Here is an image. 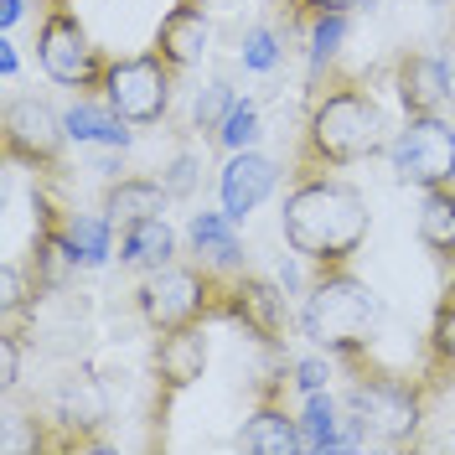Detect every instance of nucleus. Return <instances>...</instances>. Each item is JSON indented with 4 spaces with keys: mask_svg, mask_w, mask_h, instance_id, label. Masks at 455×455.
<instances>
[{
    "mask_svg": "<svg viewBox=\"0 0 455 455\" xmlns=\"http://www.w3.org/2000/svg\"><path fill=\"white\" fill-rule=\"evenodd\" d=\"M207 321L197 326H176V331H161L156 341V357H150V372H156V429L166 435V414L171 403L197 388L202 372H207Z\"/></svg>",
    "mask_w": 455,
    "mask_h": 455,
    "instance_id": "obj_11",
    "label": "nucleus"
},
{
    "mask_svg": "<svg viewBox=\"0 0 455 455\" xmlns=\"http://www.w3.org/2000/svg\"><path fill=\"white\" fill-rule=\"evenodd\" d=\"M36 62L57 88L104 93V73H109L114 57L104 47H93L88 27L78 21V11L68 0H47V16H42V31H36Z\"/></svg>",
    "mask_w": 455,
    "mask_h": 455,
    "instance_id": "obj_6",
    "label": "nucleus"
},
{
    "mask_svg": "<svg viewBox=\"0 0 455 455\" xmlns=\"http://www.w3.org/2000/svg\"><path fill=\"white\" fill-rule=\"evenodd\" d=\"M383 150V109L372 99L363 78H331L326 73V93H311V114L306 130L295 140V176H315V171H341L372 161Z\"/></svg>",
    "mask_w": 455,
    "mask_h": 455,
    "instance_id": "obj_2",
    "label": "nucleus"
},
{
    "mask_svg": "<svg viewBox=\"0 0 455 455\" xmlns=\"http://www.w3.org/2000/svg\"><path fill=\"white\" fill-rule=\"evenodd\" d=\"M233 104H238V88L228 84V78H212V84L197 93V104H192V130L212 140V135L223 130V119H228V109H233Z\"/></svg>",
    "mask_w": 455,
    "mask_h": 455,
    "instance_id": "obj_25",
    "label": "nucleus"
},
{
    "mask_svg": "<svg viewBox=\"0 0 455 455\" xmlns=\"http://www.w3.org/2000/svg\"><path fill=\"white\" fill-rule=\"evenodd\" d=\"M363 5H372V0H284L280 11H284V27H311L315 16H331V11L352 16Z\"/></svg>",
    "mask_w": 455,
    "mask_h": 455,
    "instance_id": "obj_28",
    "label": "nucleus"
},
{
    "mask_svg": "<svg viewBox=\"0 0 455 455\" xmlns=\"http://www.w3.org/2000/svg\"><path fill=\"white\" fill-rule=\"evenodd\" d=\"M284 171L264 156V150H233L223 161V171H218V197H223V212L228 218H249L254 207H264V202L275 197V187H280Z\"/></svg>",
    "mask_w": 455,
    "mask_h": 455,
    "instance_id": "obj_14",
    "label": "nucleus"
},
{
    "mask_svg": "<svg viewBox=\"0 0 455 455\" xmlns=\"http://www.w3.org/2000/svg\"><path fill=\"white\" fill-rule=\"evenodd\" d=\"M284 57V42L275 27H249L243 31V42H238V62L249 68V73H275Z\"/></svg>",
    "mask_w": 455,
    "mask_h": 455,
    "instance_id": "obj_27",
    "label": "nucleus"
},
{
    "mask_svg": "<svg viewBox=\"0 0 455 455\" xmlns=\"http://www.w3.org/2000/svg\"><path fill=\"white\" fill-rule=\"evenodd\" d=\"M119 228L104 212H62V249L78 269H104L114 259Z\"/></svg>",
    "mask_w": 455,
    "mask_h": 455,
    "instance_id": "obj_19",
    "label": "nucleus"
},
{
    "mask_svg": "<svg viewBox=\"0 0 455 455\" xmlns=\"http://www.w3.org/2000/svg\"><path fill=\"white\" fill-rule=\"evenodd\" d=\"M16 73H21V57H16V42H11V36H5V42H0V78H5V84H11V78H16Z\"/></svg>",
    "mask_w": 455,
    "mask_h": 455,
    "instance_id": "obj_31",
    "label": "nucleus"
},
{
    "mask_svg": "<svg viewBox=\"0 0 455 455\" xmlns=\"http://www.w3.org/2000/svg\"><path fill=\"white\" fill-rule=\"evenodd\" d=\"M347 31H352V16H341V11H331V16H315L311 27H306V68H311V93L321 88V73L331 68V57L341 52V42H347Z\"/></svg>",
    "mask_w": 455,
    "mask_h": 455,
    "instance_id": "obj_24",
    "label": "nucleus"
},
{
    "mask_svg": "<svg viewBox=\"0 0 455 455\" xmlns=\"http://www.w3.org/2000/svg\"><path fill=\"white\" fill-rule=\"evenodd\" d=\"M52 414L62 419V425H73V429L104 425L109 398H104V388H99V378L68 372V378H57V388H52Z\"/></svg>",
    "mask_w": 455,
    "mask_h": 455,
    "instance_id": "obj_21",
    "label": "nucleus"
},
{
    "mask_svg": "<svg viewBox=\"0 0 455 455\" xmlns=\"http://www.w3.org/2000/svg\"><path fill=\"white\" fill-rule=\"evenodd\" d=\"M187 243H192L197 264L218 269V275H238V269H249L243 238H238V218H228V212H207V207L192 212V218H187Z\"/></svg>",
    "mask_w": 455,
    "mask_h": 455,
    "instance_id": "obj_16",
    "label": "nucleus"
},
{
    "mask_svg": "<svg viewBox=\"0 0 455 455\" xmlns=\"http://www.w3.org/2000/svg\"><path fill=\"white\" fill-rule=\"evenodd\" d=\"M259 104L254 99H238L233 109H228V119H223V130L212 135V145L223 150V156H233V150H254L259 145Z\"/></svg>",
    "mask_w": 455,
    "mask_h": 455,
    "instance_id": "obj_26",
    "label": "nucleus"
},
{
    "mask_svg": "<svg viewBox=\"0 0 455 455\" xmlns=\"http://www.w3.org/2000/svg\"><path fill=\"white\" fill-rule=\"evenodd\" d=\"M388 161L403 187H455V124L445 114H403L388 140Z\"/></svg>",
    "mask_w": 455,
    "mask_h": 455,
    "instance_id": "obj_9",
    "label": "nucleus"
},
{
    "mask_svg": "<svg viewBox=\"0 0 455 455\" xmlns=\"http://www.w3.org/2000/svg\"><path fill=\"white\" fill-rule=\"evenodd\" d=\"M368 228H372L368 197L352 181H341L337 171H315V176L290 181L280 207V233L284 249H295L311 269L352 264L357 249L368 243Z\"/></svg>",
    "mask_w": 455,
    "mask_h": 455,
    "instance_id": "obj_1",
    "label": "nucleus"
},
{
    "mask_svg": "<svg viewBox=\"0 0 455 455\" xmlns=\"http://www.w3.org/2000/svg\"><path fill=\"white\" fill-rule=\"evenodd\" d=\"M414 228H419V243L429 254L455 264V187H425Z\"/></svg>",
    "mask_w": 455,
    "mask_h": 455,
    "instance_id": "obj_22",
    "label": "nucleus"
},
{
    "mask_svg": "<svg viewBox=\"0 0 455 455\" xmlns=\"http://www.w3.org/2000/svg\"><path fill=\"white\" fill-rule=\"evenodd\" d=\"M284 388H290V363L280 372H269L254 394V409L238 429V451H254V455H290V451H306V435H300V419L284 409Z\"/></svg>",
    "mask_w": 455,
    "mask_h": 455,
    "instance_id": "obj_12",
    "label": "nucleus"
},
{
    "mask_svg": "<svg viewBox=\"0 0 455 455\" xmlns=\"http://www.w3.org/2000/svg\"><path fill=\"white\" fill-rule=\"evenodd\" d=\"M207 42H212V21L197 0H171V11L156 27V47L176 62V68H192L207 57Z\"/></svg>",
    "mask_w": 455,
    "mask_h": 455,
    "instance_id": "obj_17",
    "label": "nucleus"
},
{
    "mask_svg": "<svg viewBox=\"0 0 455 455\" xmlns=\"http://www.w3.org/2000/svg\"><path fill=\"white\" fill-rule=\"evenodd\" d=\"M114 254L124 269H166L176 264V228L166 223V212H150V218H135V223L119 228V243H114Z\"/></svg>",
    "mask_w": 455,
    "mask_h": 455,
    "instance_id": "obj_18",
    "label": "nucleus"
},
{
    "mask_svg": "<svg viewBox=\"0 0 455 455\" xmlns=\"http://www.w3.org/2000/svg\"><path fill=\"white\" fill-rule=\"evenodd\" d=\"M347 368V394H341V445L347 451H363V445H414V435L425 425V403L429 388L419 378H403V372H383L372 368L368 357H352L341 363Z\"/></svg>",
    "mask_w": 455,
    "mask_h": 455,
    "instance_id": "obj_3",
    "label": "nucleus"
},
{
    "mask_svg": "<svg viewBox=\"0 0 455 455\" xmlns=\"http://www.w3.org/2000/svg\"><path fill=\"white\" fill-rule=\"evenodd\" d=\"M378 295L368 290V280L352 264H326L311 269V290L300 295V337L331 352L341 363L368 357L372 331H378Z\"/></svg>",
    "mask_w": 455,
    "mask_h": 455,
    "instance_id": "obj_4",
    "label": "nucleus"
},
{
    "mask_svg": "<svg viewBox=\"0 0 455 455\" xmlns=\"http://www.w3.org/2000/svg\"><path fill=\"white\" fill-rule=\"evenodd\" d=\"M218 295H223V275L207 264H166L150 269L135 284V311L150 331H176V326H197V321H218Z\"/></svg>",
    "mask_w": 455,
    "mask_h": 455,
    "instance_id": "obj_5",
    "label": "nucleus"
},
{
    "mask_svg": "<svg viewBox=\"0 0 455 455\" xmlns=\"http://www.w3.org/2000/svg\"><path fill=\"white\" fill-rule=\"evenodd\" d=\"M197 166H202L197 150H192V145H181L166 166H161V187H166L171 197H192V187H197Z\"/></svg>",
    "mask_w": 455,
    "mask_h": 455,
    "instance_id": "obj_29",
    "label": "nucleus"
},
{
    "mask_svg": "<svg viewBox=\"0 0 455 455\" xmlns=\"http://www.w3.org/2000/svg\"><path fill=\"white\" fill-rule=\"evenodd\" d=\"M429 5H445V0H429Z\"/></svg>",
    "mask_w": 455,
    "mask_h": 455,
    "instance_id": "obj_33",
    "label": "nucleus"
},
{
    "mask_svg": "<svg viewBox=\"0 0 455 455\" xmlns=\"http://www.w3.org/2000/svg\"><path fill=\"white\" fill-rule=\"evenodd\" d=\"M394 93L403 114H445L455 99V68L440 52H398Z\"/></svg>",
    "mask_w": 455,
    "mask_h": 455,
    "instance_id": "obj_13",
    "label": "nucleus"
},
{
    "mask_svg": "<svg viewBox=\"0 0 455 455\" xmlns=\"http://www.w3.org/2000/svg\"><path fill=\"white\" fill-rule=\"evenodd\" d=\"M337 378V357L326 352V357H295L290 363V388H300V394H315V388H326Z\"/></svg>",
    "mask_w": 455,
    "mask_h": 455,
    "instance_id": "obj_30",
    "label": "nucleus"
},
{
    "mask_svg": "<svg viewBox=\"0 0 455 455\" xmlns=\"http://www.w3.org/2000/svg\"><path fill=\"white\" fill-rule=\"evenodd\" d=\"M176 62H171L161 47L135 57H114L109 73H104V99L124 114L135 130H150L171 114V84H176Z\"/></svg>",
    "mask_w": 455,
    "mask_h": 455,
    "instance_id": "obj_8",
    "label": "nucleus"
},
{
    "mask_svg": "<svg viewBox=\"0 0 455 455\" xmlns=\"http://www.w3.org/2000/svg\"><path fill=\"white\" fill-rule=\"evenodd\" d=\"M0 145L11 166L31 171H62V150H68V119L36 99V93H11L5 114H0Z\"/></svg>",
    "mask_w": 455,
    "mask_h": 455,
    "instance_id": "obj_10",
    "label": "nucleus"
},
{
    "mask_svg": "<svg viewBox=\"0 0 455 455\" xmlns=\"http://www.w3.org/2000/svg\"><path fill=\"white\" fill-rule=\"evenodd\" d=\"M68 140L73 145H93V150H130L135 145V124L114 109L104 93H78L68 109Z\"/></svg>",
    "mask_w": 455,
    "mask_h": 455,
    "instance_id": "obj_15",
    "label": "nucleus"
},
{
    "mask_svg": "<svg viewBox=\"0 0 455 455\" xmlns=\"http://www.w3.org/2000/svg\"><path fill=\"white\" fill-rule=\"evenodd\" d=\"M171 192L161 187V176H119L104 187V197H99V212L109 218L114 228L135 223V218H150V212H166Z\"/></svg>",
    "mask_w": 455,
    "mask_h": 455,
    "instance_id": "obj_20",
    "label": "nucleus"
},
{
    "mask_svg": "<svg viewBox=\"0 0 455 455\" xmlns=\"http://www.w3.org/2000/svg\"><path fill=\"white\" fill-rule=\"evenodd\" d=\"M300 435H306V451H315V455L347 451L341 445V403L331 398V388L306 394V403H300Z\"/></svg>",
    "mask_w": 455,
    "mask_h": 455,
    "instance_id": "obj_23",
    "label": "nucleus"
},
{
    "mask_svg": "<svg viewBox=\"0 0 455 455\" xmlns=\"http://www.w3.org/2000/svg\"><path fill=\"white\" fill-rule=\"evenodd\" d=\"M218 321L238 326L259 347H284L290 326H300V311H290V290L280 280H264L254 269H238V275H223Z\"/></svg>",
    "mask_w": 455,
    "mask_h": 455,
    "instance_id": "obj_7",
    "label": "nucleus"
},
{
    "mask_svg": "<svg viewBox=\"0 0 455 455\" xmlns=\"http://www.w3.org/2000/svg\"><path fill=\"white\" fill-rule=\"evenodd\" d=\"M21 11H27V0H0V31H11L21 21Z\"/></svg>",
    "mask_w": 455,
    "mask_h": 455,
    "instance_id": "obj_32",
    "label": "nucleus"
}]
</instances>
